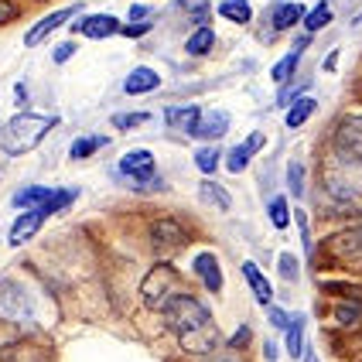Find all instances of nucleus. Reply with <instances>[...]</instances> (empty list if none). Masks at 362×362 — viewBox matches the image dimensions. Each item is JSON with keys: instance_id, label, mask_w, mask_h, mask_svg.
I'll return each mask as SVG.
<instances>
[{"instance_id": "obj_3", "label": "nucleus", "mask_w": 362, "mask_h": 362, "mask_svg": "<svg viewBox=\"0 0 362 362\" xmlns=\"http://www.w3.org/2000/svg\"><path fill=\"white\" fill-rule=\"evenodd\" d=\"M164 322L171 325L175 332L181 335H192V332H199L205 325H212V315H209V308L199 301V298H192V294H178L175 301L164 308Z\"/></svg>"}, {"instance_id": "obj_20", "label": "nucleus", "mask_w": 362, "mask_h": 362, "mask_svg": "<svg viewBox=\"0 0 362 362\" xmlns=\"http://www.w3.org/2000/svg\"><path fill=\"white\" fill-rule=\"evenodd\" d=\"M219 18L236 21V24H246V21L253 18V7H250V0H222L219 4Z\"/></svg>"}, {"instance_id": "obj_6", "label": "nucleus", "mask_w": 362, "mask_h": 362, "mask_svg": "<svg viewBox=\"0 0 362 362\" xmlns=\"http://www.w3.org/2000/svg\"><path fill=\"white\" fill-rule=\"evenodd\" d=\"M0 315L11 318V322H28L31 318V301H28V291L14 281L0 284Z\"/></svg>"}, {"instance_id": "obj_19", "label": "nucleus", "mask_w": 362, "mask_h": 362, "mask_svg": "<svg viewBox=\"0 0 362 362\" xmlns=\"http://www.w3.org/2000/svg\"><path fill=\"white\" fill-rule=\"evenodd\" d=\"M243 277H246V284L253 287L257 301H260V304H270L274 291H270V284H267V277L260 274V267H257V263H243Z\"/></svg>"}, {"instance_id": "obj_10", "label": "nucleus", "mask_w": 362, "mask_h": 362, "mask_svg": "<svg viewBox=\"0 0 362 362\" xmlns=\"http://www.w3.org/2000/svg\"><path fill=\"white\" fill-rule=\"evenodd\" d=\"M41 222H45V212H41V209L21 212L18 219H14V226H11V246H24V243L41 229Z\"/></svg>"}, {"instance_id": "obj_44", "label": "nucleus", "mask_w": 362, "mask_h": 362, "mask_svg": "<svg viewBox=\"0 0 362 362\" xmlns=\"http://www.w3.org/2000/svg\"><path fill=\"white\" fill-rule=\"evenodd\" d=\"M130 18H134V24H137L141 18H147V7H144V4H137V7H130Z\"/></svg>"}, {"instance_id": "obj_26", "label": "nucleus", "mask_w": 362, "mask_h": 362, "mask_svg": "<svg viewBox=\"0 0 362 362\" xmlns=\"http://www.w3.org/2000/svg\"><path fill=\"white\" fill-rule=\"evenodd\" d=\"M106 144H110V137H103V134H93V137H82V141L72 144V151H69V154H72L76 161H82V158L96 154V151H100V147H106Z\"/></svg>"}, {"instance_id": "obj_37", "label": "nucleus", "mask_w": 362, "mask_h": 362, "mask_svg": "<svg viewBox=\"0 0 362 362\" xmlns=\"http://www.w3.org/2000/svg\"><path fill=\"white\" fill-rule=\"evenodd\" d=\"M147 120V113H127V117H113V127L117 130H127V127H137V123Z\"/></svg>"}, {"instance_id": "obj_12", "label": "nucleus", "mask_w": 362, "mask_h": 362, "mask_svg": "<svg viewBox=\"0 0 362 362\" xmlns=\"http://www.w3.org/2000/svg\"><path fill=\"white\" fill-rule=\"evenodd\" d=\"M76 11H79V7H65V11H55V14H48V18H41L38 24H35V28H31V31L24 35V45H41V41L48 38V35H52L55 28H62L65 21L72 18Z\"/></svg>"}, {"instance_id": "obj_34", "label": "nucleus", "mask_w": 362, "mask_h": 362, "mask_svg": "<svg viewBox=\"0 0 362 362\" xmlns=\"http://www.w3.org/2000/svg\"><path fill=\"white\" fill-rule=\"evenodd\" d=\"M195 164H199L205 175H212L219 168V147H202L199 154H195Z\"/></svg>"}, {"instance_id": "obj_46", "label": "nucleus", "mask_w": 362, "mask_h": 362, "mask_svg": "<svg viewBox=\"0 0 362 362\" xmlns=\"http://www.w3.org/2000/svg\"><path fill=\"white\" fill-rule=\"evenodd\" d=\"M356 24H362V11H359V14H356Z\"/></svg>"}, {"instance_id": "obj_29", "label": "nucleus", "mask_w": 362, "mask_h": 362, "mask_svg": "<svg viewBox=\"0 0 362 362\" xmlns=\"http://www.w3.org/2000/svg\"><path fill=\"white\" fill-rule=\"evenodd\" d=\"M72 199H76V188H59V192L52 188V199L41 205V212H45V216H52V212H62L65 205H72Z\"/></svg>"}, {"instance_id": "obj_30", "label": "nucleus", "mask_w": 362, "mask_h": 362, "mask_svg": "<svg viewBox=\"0 0 362 362\" xmlns=\"http://www.w3.org/2000/svg\"><path fill=\"white\" fill-rule=\"evenodd\" d=\"M267 212H270V222H274V229H284L287 222L294 219V216H291V209H287V202H284L281 195H277V199H270Z\"/></svg>"}, {"instance_id": "obj_13", "label": "nucleus", "mask_w": 362, "mask_h": 362, "mask_svg": "<svg viewBox=\"0 0 362 362\" xmlns=\"http://www.w3.org/2000/svg\"><path fill=\"white\" fill-rule=\"evenodd\" d=\"M226 130H229V113H222V110H205L192 137H202V141H212V137H222Z\"/></svg>"}, {"instance_id": "obj_23", "label": "nucleus", "mask_w": 362, "mask_h": 362, "mask_svg": "<svg viewBox=\"0 0 362 362\" xmlns=\"http://www.w3.org/2000/svg\"><path fill=\"white\" fill-rule=\"evenodd\" d=\"M7 362H48V352L45 349H38V345H11L7 349Z\"/></svg>"}, {"instance_id": "obj_32", "label": "nucleus", "mask_w": 362, "mask_h": 362, "mask_svg": "<svg viewBox=\"0 0 362 362\" xmlns=\"http://www.w3.org/2000/svg\"><path fill=\"white\" fill-rule=\"evenodd\" d=\"M298 59H301L298 52L284 55V59L274 65V72H270V76H274V82H287V79H291V76H294V69H298Z\"/></svg>"}, {"instance_id": "obj_8", "label": "nucleus", "mask_w": 362, "mask_h": 362, "mask_svg": "<svg viewBox=\"0 0 362 362\" xmlns=\"http://www.w3.org/2000/svg\"><path fill=\"white\" fill-rule=\"evenodd\" d=\"M151 243H154V250H171L175 253L188 243V229L178 219H158L151 226Z\"/></svg>"}, {"instance_id": "obj_17", "label": "nucleus", "mask_w": 362, "mask_h": 362, "mask_svg": "<svg viewBox=\"0 0 362 362\" xmlns=\"http://www.w3.org/2000/svg\"><path fill=\"white\" fill-rule=\"evenodd\" d=\"M260 147H263V134H253V137H250V144H240V147H233V151H229V158H226V168H229L233 175H240L243 168L250 164V158H253V154H257Z\"/></svg>"}, {"instance_id": "obj_43", "label": "nucleus", "mask_w": 362, "mask_h": 362, "mask_svg": "<svg viewBox=\"0 0 362 362\" xmlns=\"http://www.w3.org/2000/svg\"><path fill=\"white\" fill-rule=\"evenodd\" d=\"M14 14H18V11H14V7H11L7 0H0V24H4V21H11Z\"/></svg>"}, {"instance_id": "obj_15", "label": "nucleus", "mask_w": 362, "mask_h": 362, "mask_svg": "<svg viewBox=\"0 0 362 362\" xmlns=\"http://www.w3.org/2000/svg\"><path fill=\"white\" fill-rule=\"evenodd\" d=\"M195 274H199L202 284H205L212 294H219L222 291V267L212 253H199V257H195Z\"/></svg>"}, {"instance_id": "obj_40", "label": "nucleus", "mask_w": 362, "mask_h": 362, "mask_svg": "<svg viewBox=\"0 0 362 362\" xmlns=\"http://www.w3.org/2000/svg\"><path fill=\"white\" fill-rule=\"evenodd\" d=\"M339 322H342V325L359 322V308H339Z\"/></svg>"}, {"instance_id": "obj_41", "label": "nucleus", "mask_w": 362, "mask_h": 362, "mask_svg": "<svg viewBox=\"0 0 362 362\" xmlns=\"http://www.w3.org/2000/svg\"><path fill=\"white\" fill-rule=\"evenodd\" d=\"M72 52H76L72 45H59V48L52 52V59H55V62H59V65H62V62H69V59H72Z\"/></svg>"}, {"instance_id": "obj_35", "label": "nucleus", "mask_w": 362, "mask_h": 362, "mask_svg": "<svg viewBox=\"0 0 362 362\" xmlns=\"http://www.w3.org/2000/svg\"><path fill=\"white\" fill-rule=\"evenodd\" d=\"M267 318H270L274 328H281V332H287V325H291V315H284L281 308H274V304H267Z\"/></svg>"}, {"instance_id": "obj_9", "label": "nucleus", "mask_w": 362, "mask_h": 362, "mask_svg": "<svg viewBox=\"0 0 362 362\" xmlns=\"http://www.w3.org/2000/svg\"><path fill=\"white\" fill-rule=\"evenodd\" d=\"M335 147L345 154H356L362 158V117H345L335 130Z\"/></svg>"}, {"instance_id": "obj_22", "label": "nucleus", "mask_w": 362, "mask_h": 362, "mask_svg": "<svg viewBox=\"0 0 362 362\" xmlns=\"http://www.w3.org/2000/svg\"><path fill=\"white\" fill-rule=\"evenodd\" d=\"M48 199H52V188H45V185H28L24 192H18V195H14V205H18V209H24V205H35V209H41Z\"/></svg>"}, {"instance_id": "obj_16", "label": "nucleus", "mask_w": 362, "mask_h": 362, "mask_svg": "<svg viewBox=\"0 0 362 362\" xmlns=\"http://www.w3.org/2000/svg\"><path fill=\"white\" fill-rule=\"evenodd\" d=\"M178 342H181L185 352H192V356H205V352H212V349H216V325H205V328L192 332V335H181Z\"/></svg>"}, {"instance_id": "obj_45", "label": "nucleus", "mask_w": 362, "mask_h": 362, "mask_svg": "<svg viewBox=\"0 0 362 362\" xmlns=\"http://www.w3.org/2000/svg\"><path fill=\"white\" fill-rule=\"evenodd\" d=\"M263 352H267V359H270V362L277 359V345H274V342H267V345H263Z\"/></svg>"}, {"instance_id": "obj_18", "label": "nucleus", "mask_w": 362, "mask_h": 362, "mask_svg": "<svg viewBox=\"0 0 362 362\" xmlns=\"http://www.w3.org/2000/svg\"><path fill=\"white\" fill-rule=\"evenodd\" d=\"M164 120H168V127H175V130L195 134V127H199V120H202V110L199 106H175V110L164 113Z\"/></svg>"}, {"instance_id": "obj_5", "label": "nucleus", "mask_w": 362, "mask_h": 362, "mask_svg": "<svg viewBox=\"0 0 362 362\" xmlns=\"http://www.w3.org/2000/svg\"><path fill=\"white\" fill-rule=\"evenodd\" d=\"M120 178L134 181L137 188L144 185H161L154 178V154L151 151H127L120 158Z\"/></svg>"}, {"instance_id": "obj_28", "label": "nucleus", "mask_w": 362, "mask_h": 362, "mask_svg": "<svg viewBox=\"0 0 362 362\" xmlns=\"http://www.w3.org/2000/svg\"><path fill=\"white\" fill-rule=\"evenodd\" d=\"M315 110H318L315 100H294L291 113H287V127H301V123H308V117H311Z\"/></svg>"}, {"instance_id": "obj_39", "label": "nucleus", "mask_w": 362, "mask_h": 362, "mask_svg": "<svg viewBox=\"0 0 362 362\" xmlns=\"http://www.w3.org/2000/svg\"><path fill=\"white\" fill-rule=\"evenodd\" d=\"M120 31L127 35V38H144V35L151 31V24H147V21H137V24H130V28H120Z\"/></svg>"}, {"instance_id": "obj_1", "label": "nucleus", "mask_w": 362, "mask_h": 362, "mask_svg": "<svg viewBox=\"0 0 362 362\" xmlns=\"http://www.w3.org/2000/svg\"><path fill=\"white\" fill-rule=\"evenodd\" d=\"M322 181L332 199H339V202L362 199V158L345 154V151L335 147L322 164Z\"/></svg>"}, {"instance_id": "obj_25", "label": "nucleus", "mask_w": 362, "mask_h": 362, "mask_svg": "<svg viewBox=\"0 0 362 362\" xmlns=\"http://www.w3.org/2000/svg\"><path fill=\"white\" fill-rule=\"evenodd\" d=\"M212 45H216V31H212V28H205V24H202L199 31H195V35H192V38L185 41V52H188V55H205V52H209V48H212Z\"/></svg>"}, {"instance_id": "obj_24", "label": "nucleus", "mask_w": 362, "mask_h": 362, "mask_svg": "<svg viewBox=\"0 0 362 362\" xmlns=\"http://www.w3.org/2000/svg\"><path fill=\"white\" fill-rule=\"evenodd\" d=\"M301 18H304V4H281L277 11H270L274 28H291V24H298Z\"/></svg>"}, {"instance_id": "obj_2", "label": "nucleus", "mask_w": 362, "mask_h": 362, "mask_svg": "<svg viewBox=\"0 0 362 362\" xmlns=\"http://www.w3.org/2000/svg\"><path fill=\"white\" fill-rule=\"evenodd\" d=\"M55 127H59V117H48V113H18L14 120L0 130V147H4V154H28Z\"/></svg>"}, {"instance_id": "obj_36", "label": "nucleus", "mask_w": 362, "mask_h": 362, "mask_svg": "<svg viewBox=\"0 0 362 362\" xmlns=\"http://www.w3.org/2000/svg\"><path fill=\"white\" fill-rule=\"evenodd\" d=\"M281 274H284V281H298V257L284 253L281 257Z\"/></svg>"}, {"instance_id": "obj_7", "label": "nucleus", "mask_w": 362, "mask_h": 362, "mask_svg": "<svg viewBox=\"0 0 362 362\" xmlns=\"http://www.w3.org/2000/svg\"><path fill=\"white\" fill-rule=\"evenodd\" d=\"M332 257L342 267H362V229H345L332 236Z\"/></svg>"}, {"instance_id": "obj_11", "label": "nucleus", "mask_w": 362, "mask_h": 362, "mask_svg": "<svg viewBox=\"0 0 362 362\" xmlns=\"http://www.w3.org/2000/svg\"><path fill=\"white\" fill-rule=\"evenodd\" d=\"M72 31H79L86 38H110V35L120 31V21L113 18V14H93V18H82Z\"/></svg>"}, {"instance_id": "obj_14", "label": "nucleus", "mask_w": 362, "mask_h": 362, "mask_svg": "<svg viewBox=\"0 0 362 362\" xmlns=\"http://www.w3.org/2000/svg\"><path fill=\"white\" fill-rule=\"evenodd\" d=\"M158 82H161V76H158L154 69L141 65V69H134V72L127 76L123 93H130V96H144V93H154V89H158Z\"/></svg>"}, {"instance_id": "obj_42", "label": "nucleus", "mask_w": 362, "mask_h": 362, "mask_svg": "<svg viewBox=\"0 0 362 362\" xmlns=\"http://www.w3.org/2000/svg\"><path fill=\"white\" fill-rule=\"evenodd\" d=\"M243 342H250V325H243L240 332H236V335L229 339V345H233V349H236V345H243Z\"/></svg>"}, {"instance_id": "obj_21", "label": "nucleus", "mask_w": 362, "mask_h": 362, "mask_svg": "<svg viewBox=\"0 0 362 362\" xmlns=\"http://www.w3.org/2000/svg\"><path fill=\"white\" fill-rule=\"evenodd\" d=\"M199 199L205 202V205H216V209H229V205H233V199H229V192H226L222 185H216V181H202Z\"/></svg>"}, {"instance_id": "obj_38", "label": "nucleus", "mask_w": 362, "mask_h": 362, "mask_svg": "<svg viewBox=\"0 0 362 362\" xmlns=\"http://www.w3.org/2000/svg\"><path fill=\"white\" fill-rule=\"evenodd\" d=\"M294 219H298V229H301V246H304V253H311V229H308V216H304V212H298Z\"/></svg>"}, {"instance_id": "obj_33", "label": "nucleus", "mask_w": 362, "mask_h": 362, "mask_svg": "<svg viewBox=\"0 0 362 362\" xmlns=\"http://www.w3.org/2000/svg\"><path fill=\"white\" fill-rule=\"evenodd\" d=\"M287 188H291V195H294V199H301L304 195V168H301V161H294L291 168H287Z\"/></svg>"}, {"instance_id": "obj_31", "label": "nucleus", "mask_w": 362, "mask_h": 362, "mask_svg": "<svg viewBox=\"0 0 362 362\" xmlns=\"http://www.w3.org/2000/svg\"><path fill=\"white\" fill-rule=\"evenodd\" d=\"M328 21H332V7H328V0H322V4H318V7H315V11L304 18V28H308V31H322Z\"/></svg>"}, {"instance_id": "obj_4", "label": "nucleus", "mask_w": 362, "mask_h": 362, "mask_svg": "<svg viewBox=\"0 0 362 362\" xmlns=\"http://www.w3.org/2000/svg\"><path fill=\"white\" fill-rule=\"evenodd\" d=\"M178 274H175V267H168V263H158L141 284V294L147 308H168V304L178 298Z\"/></svg>"}, {"instance_id": "obj_27", "label": "nucleus", "mask_w": 362, "mask_h": 362, "mask_svg": "<svg viewBox=\"0 0 362 362\" xmlns=\"http://www.w3.org/2000/svg\"><path fill=\"white\" fill-rule=\"evenodd\" d=\"M301 345H304V318L301 315H294L291 325H287V349H291V356L301 359Z\"/></svg>"}]
</instances>
